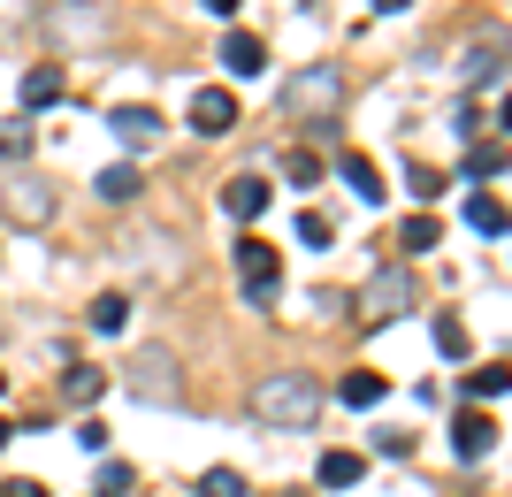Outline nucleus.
<instances>
[{"label":"nucleus","mask_w":512,"mask_h":497,"mask_svg":"<svg viewBox=\"0 0 512 497\" xmlns=\"http://www.w3.org/2000/svg\"><path fill=\"white\" fill-rule=\"evenodd\" d=\"M337 108H344V69H329V62H306L299 77L283 85V115L299 130H329Z\"/></svg>","instance_id":"nucleus-1"},{"label":"nucleus","mask_w":512,"mask_h":497,"mask_svg":"<svg viewBox=\"0 0 512 497\" xmlns=\"http://www.w3.org/2000/svg\"><path fill=\"white\" fill-rule=\"evenodd\" d=\"M253 413L268 421V429H314V413H321V383L314 375H260L253 390Z\"/></svg>","instance_id":"nucleus-2"},{"label":"nucleus","mask_w":512,"mask_h":497,"mask_svg":"<svg viewBox=\"0 0 512 497\" xmlns=\"http://www.w3.org/2000/svg\"><path fill=\"white\" fill-rule=\"evenodd\" d=\"M123 390L138 398V406H176V390H184V368H176L169 345H138L123 360Z\"/></svg>","instance_id":"nucleus-3"},{"label":"nucleus","mask_w":512,"mask_h":497,"mask_svg":"<svg viewBox=\"0 0 512 497\" xmlns=\"http://www.w3.org/2000/svg\"><path fill=\"white\" fill-rule=\"evenodd\" d=\"M413 299H421L413 268L390 260V268H375V276L360 283V322H398V314H413Z\"/></svg>","instance_id":"nucleus-4"},{"label":"nucleus","mask_w":512,"mask_h":497,"mask_svg":"<svg viewBox=\"0 0 512 497\" xmlns=\"http://www.w3.org/2000/svg\"><path fill=\"white\" fill-rule=\"evenodd\" d=\"M237 283H245V306H276L283 291V260L268 238H237Z\"/></svg>","instance_id":"nucleus-5"},{"label":"nucleus","mask_w":512,"mask_h":497,"mask_svg":"<svg viewBox=\"0 0 512 497\" xmlns=\"http://www.w3.org/2000/svg\"><path fill=\"white\" fill-rule=\"evenodd\" d=\"M0 215L16 222V230H46L54 222V192H46L39 176H8L0 184Z\"/></svg>","instance_id":"nucleus-6"},{"label":"nucleus","mask_w":512,"mask_h":497,"mask_svg":"<svg viewBox=\"0 0 512 497\" xmlns=\"http://www.w3.org/2000/svg\"><path fill=\"white\" fill-rule=\"evenodd\" d=\"M107 31H115V16L92 8V0H62V8H54V39H69V46H100Z\"/></svg>","instance_id":"nucleus-7"},{"label":"nucleus","mask_w":512,"mask_h":497,"mask_svg":"<svg viewBox=\"0 0 512 497\" xmlns=\"http://www.w3.org/2000/svg\"><path fill=\"white\" fill-rule=\"evenodd\" d=\"M107 130H115L130 153H146L169 123H161V108H146V100H115V108H107Z\"/></svg>","instance_id":"nucleus-8"},{"label":"nucleus","mask_w":512,"mask_h":497,"mask_svg":"<svg viewBox=\"0 0 512 497\" xmlns=\"http://www.w3.org/2000/svg\"><path fill=\"white\" fill-rule=\"evenodd\" d=\"M184 115H192L199 138H222V130H237V92H230V85H199Z\"/></svg>","instance_id":"nucleus-9"},{"label":"nucleus","mask_w":512,"mask_h":497,"mask_svg":"<svg viewBox=\"0 0 512 497\" xmlns=\"http://www.w3.org/2000/svg\"><path fill=\"white\" fill-rule=\"evenodd\" d=\"M497 436H505V429H497L490 413H474V406H467L459 421H451V452L474 467V459H490V452H497Z\"/></svg>","instance_id":"nucleus-10"},{"label":"nucleus","mask_w":512,"mask_h":497,"mask_svg":"<svg viewBox=\"0 0 512 497\" xmlns=\"http://www.w3.org/2000/svg\"><path fill=\"white\" fill-rule=\"evenodd\" d=\"M337 176H344V184H352V199H360V207H383V169H375V161H367V153H344V161H337Z\"/></svg>","instance_id":"nucleus-11"},{"label":"nucleus","mask_w":512,"mask_h":497,"mask_svg":"<svg viewBox=\"0 0 512 497\" xmlns=\"http://www.w3.org/2000/svg\"><path fill=\"white\" fill-rule=\"evenodd\" d=\"M222 207H230V222H260L268 215V184H260V176H230V184H222Z\"/></svg>","instance_id":"nucleus-12"},{"label":"nucleus","mask_w":512,"mask_h":497,"mask_svg":"<svg viewBox=\"0 0 512 497\" xmlns=\"http://www.w3.org/2000/svg\"><path fill=\"white\" fill-rule=\"evenodd\" d=\"M222 69H237V85H245V77L268 69V46H260L253 31H230V39H222Z\"/></svg>","instance_id":"nucleus-13"},{"label":"nucleus","mask_w":512,"mask_h":497,"mask_svg":"<svg viewBox=\"0 0 512 497\" xmlns=\"http://www.w3.org/2000/svg\"><path fill=\"white\" fill-rule=\"evenodd\" d=\"M337 398H344V406H352V413H375V406H383V398H390V383H383V375H375V368H352V375H344V383H337Z\"/></svg>","instance_id":"nucleus-14"},{"label":"nucleus","mask_w":512,"mask_h":497,"mask_svg":"<svg viewBox=\"0 0 512 497\" xmlns=\"http://www.w3.org/2000/svg\"><path fill=\"white\" fill-rule=\"evenodd\" d=\"M467 85H482V92H497L505 85V39H490V46H474L467 54V69H459Z\"/></svg>","instance_id":"nucleus-15"},{"label":"nucleus","mask_w":512,"mask_h":497,"mask_svg":"<svg viewBox=\"0 0 512 497\" xmlns=\"http://www.w3.org/2000/svg\"><path fill=\"white\" fill-rule=\"evenodd\" d=\"M62 92H69V77H62V69H54V62H46V69H31V77H23V108L39 115V108H54Z\"/></svg>","instance_id":"nucleus-16"},{"label":"nucleus","mask_w":512,"mask_h":497,"mask_svg":"<svg viewBox=\"0 0 512 497\" xmlns=\"http://www.w3.org/2000/svg\"><path fill=\"white\" fill-rule=\"evenodd\" d=\"M92 192H100L107 207H130V199H138V169H130V161H107V169H100V184H92Z\"/></svg>","instance_id":"nucleus-17"},{"label":"nucleus","mask_w":512,"mask_h":497,"mask_svg":"<svg viewBox=\"0 0 512 497\" xmlns=\"http://www.w3.org/2000/svg\"><path fill=\"white\" fill-rule=\"evenodd\" d=\"M467 230H482V238H505V199H497V192H467Z\"/></svg>","instance_id":"nucleus-18"},{"label":"nucleus","mask_w":512,"mask_h":497,"mask_svg":"<svg viewBox=\"0 0 512 497\" xmlns=\"http://www.w3.org/2000/svg\"><path fill=\"white\" fill-rule=\"evenodd\" d=\"M505 360H490V368H474V375H459V398H467V406H482V398H505Z\"/></svg>","instance_id":"nucleus-19"},{"label":"nucleus","mask_w":512,"mask_h":497,"mask_svg":"<svg viewBox=\"0 0 512 497\" xmlns=\"http://www.w3.org/2000/svg\"><path fill=\"white\" fill-rule=\"evenodd\" d=\"M360 475H367L360 452H321V490H352Z\"/></svg>","instance_id":"nucleus-20"},{"label":"nucleus","mask_w":512,"mask_h":497,"mask_svg":"<svg viewBox=\"0 0 512 497\" xmlns=\"http://www.w3.org/2000/svg\"><path fill=\"white\" fill-rule=\"evenodd\" d=\"M467 176H474V184H497V176H505V138H482V146H467Z\"/></svg>","instance_id":"nucleus-21"},{"label":"nucleus","mask_w":512,"mask_h":497,"mask_svg":"<svg viewBox=\"0 0 512 497\" xmlns=\"http://www.w3.org/2000/svg\"><path fill=\"white\" fill-rule=\"evenodd\" d=\"M31 146H39L31 115H8V123H0V161H31Z\"/></svg>","instance_id":"nucleus-22"},{"label":"nucleus","mask_w":512,"mask_h":497,"mask_svg":"<svg viewBox=\"0 0 512 497\" xmlns=\"http://www.w3.org/2000/svg\"><path fill=\"white\" fill-rule=\"evenodd\" d=\"M428 337H436V352H444V360H467V352H474V337H467V322H459V314H436V329H428Z\"/></svg>","instance_id":"nucleus-23"},{"label":"nucleus","mask_w":512,"mask_h":497,"mask_svg":"<svg viewBox=\"0 0 512 497\" xmlns=\"http://www.w3.org/2000/svg\"><path fill=\"white\" fill-rule=\"evenodd\" d=\"M398 245H406V253H436V245H444V222H436V215L421 207V215H413L406 230H398Z\"/></svg>","instance_id":"nucleus-24"},{"label":"nucleus","mask_w":512,"mask_h":497,"mask_svg":"<svg viewBox=\"0 0 512 497\" xmlns=\"http://www.w3.org/2000/svg\"><path fill=\"white\" fill-rule=\"evenodd\" d=\"M100 390H107V375H100V368H69V375H62V406H92Z\"/></svg>","instance_id":"nucleus-25"},{"label":"nucleus","mask_w":512,"mask_h":497,"mask_svg":"<svg viewBox=\"0 0 512 497\" xmlns=\"http://www.w3.org/2000/svg\"><path fill=\"white\" fill-rule=\"evenodd\" d=\"M123 322H130V299H123V291H100V299H92V329H100V337H115Z\"/></svg>","instance_id":"nucleus-26"},{"label":"nucleus","mask_w":512,"mask_h":497,"mask_svg":"<svg viewBox=\"0 0 512 497\" xmlns=\"http://www.w3.org/2000/svg\"><path fill=\"white\" fill-rule=\"evenodd\" d=\"M199 497H245V475H237V467H207V475H199Z\"/></svg>","instance_id":"nucleus-27"},{"label":"nucleus","mask_w":512,"mask_h":497,"mask_svg":"<svg viewBox=\"0 0 512 497\" xmlns=\"http://www.w3.org/2000/svg\"><path fill=\"white\" fill-rule=\"evenodd\" d=\"M283 176H291V184L306 192V184H321V161H314V153H299V146H291V153H283Z\"/></svg>","instance_id":"nucleus-28"},{"label":"nucleus","mask_w":512,"mask_h":497,"mask_svg":"<svg viewBox=\"0 0 512 497\" xmlns=\"http://www.w3.org/2000/svg\"><path fill=\"white\" fill-rule=\"evenodd\" d=\"M406 184H413V199L428 207V199L444 192V169H428V161H413V169H406Z\"/></svg>","instance_id":"nucleus-29"},{"label":"nucleus","mask_w":512,"mask_h":497,"mask_svg":"<svg viewBox=\"0 0 512 497\" xmlns=\"http://www.w3.org/2000/svg\"><path fill=\"white\" fill-rule=\"evenodd\" d=\"M375 452L383 459H413V429H375Z\"/></svg>","instance_id":"nucleus-30"},{"label":"nucleus","mask_w":512,"mask_h":497,"mask_svg":"<svg viewBox=\"0 0 512 497\" xmlns=\"http://www.w3.org/2000/svg\"><path fill=\"white\" fill-rule=\"evenodd\" d=\"M130 490V467H123V459H107V467H100V490H92V497H123Z\"/></svg>","instance_id":"nucleus-31"},{"label":"nucleus","mask_w":512,"mask_h":497,"mask_svg":"<svg viewBox=\"0 0 512 497\" xmlns=\"http://www.w3.org/2000/svg\"><path fill=\"white\" fill-rule=\"evenodd\" d=\"M337 230H329V215H299V245H329Z\"/></svg>","instance_id":"nucleus-32"},{"label":"nucleus","mask_w":512,"mask_h":497,"mask_svg":"<svg viewBox=\"0 0 512 497\" xmlns=\"http://www.w3.org/2000/svg\"><path fill=\"white\" fill-rule=\"evenodd\" d=\"M0 497H46V490H39V482H8Z\"/></svg>","instance_id":"nucleus-33"},{"label":"nucleus","mask_w":512,"mask_h":497,"mask_svg":"<svg viewBox=\"0 0 512 497\" xmlns=\"http://www.w3.org/2000/svg\"><path fill=\"white\" fill-rule=\"evenodd\" d=\"M31 8H39V0H0V16H31Z\"/></svg>","instance_id":"nucleus-34"},{"label":"nucleus","mask_w":512,"mask_h":497,"mask_svg":"<svg viewBox=\"0 0 512 497\" xmlns=\"http://www.w3.org/2000/svg\"><path fill=\"white\" fill-rule=\"evenodd\" d=\"M199 8H207V16H237V0H199Z\"/></svg>","instance_id":"nucleus-35"},{"label":"nucleus","mask_w":512,"mask_h":497,"mask_svg":"<svg viewBox=\"0 0 512 497\" xmlns=\"http://www.w3.org/2000/svg\"><path fill=\"white\" fill-rule=\"evenodd\" d=\"M375 8H383V16H398V8H413V0H375Z\"/></svg>","instance_id":"nucleus-36"},{"label":"nucleus","mask_w":512,"mask_h":497,"mask_svg":"<svg viewBox=\"0 0 512 497\" xmlns=\"http://www.w3.org/2000/svg\"><path fill=\"white\" fill-rule=\"evenodd\" d=\"M8 436H16V429H8V421H0V452H8Z\"/></svg>","instance_id":"nucleus-37"},{"label":"nucleus","mask_w":512,"mask_h":497,"mask_svg":"<svg viewBox=\"0 0 512 497\" xmlns=\"http://www.w3.org/2000/svg\"><path fill=\"white\" fill-rule=\"evenodd\" d=\"M0 390H8V375H0Z\"/></svg>","instance_id":"nucleus-38"}]
</instances>
